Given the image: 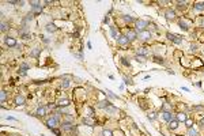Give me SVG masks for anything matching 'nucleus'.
<instances>
[{"instance_id": "nucleus-25", "label": "nucleus", "mask_w": 204, "mask_h": 136, "mask_svg": "<svg viewBox=\"0 0 204 136\" xmlns=\"http://www.w3.org/2000/svg\"><path fill=\"white\" fill-rule=\"evenodd\" d=\"M42 10H44V6H40V7H35V8H33L31 12H33V14H38V12H41Z\"/></svg>"}, {"instance_id": "nucleus-7", "label": "nucleus", "mask_w": 204, "mask_h": 136, "mask_svg": "<svg viewBox=\"0 0 204 136\" xmlns=\"http://www.w3.org/2000/svg\"><path fill=\"white\" fill-rule=\"evenodd\" d=\"M6 45L7 46H11V48L16 46V40L12 38V37H7L6 38Z\"/></svg>"}, {"instance_id": "nucleus-28", "label": "nucleus", "mask_w": 204, "mask_h": 136, "mask_svg": "<svg viewBox=\"0 0 204 136\" xmlns=\"http://www.w3.org/2000/svg\"><path fill=\"white\" fill-rule=\"evenodd\" d=\"M106 112H108V113H117L118 110H117L116 108H113V106L110 105V106H108V108H106Z\"/></svg>"}, {"instance_id": "nucleus-31", "label": "nucleus", "mask_w": 204, "mask_h": 136, "mask_svg": "<svg viewBox=\"0 0 204 136\" xmlns=\"http://www.w3.org/2000/svg\"><path fill=\"white\" fill-rule=\"evenodd\" d=\"M124 83H125V84H129V86L133 84V82H132L131 78H127V76H124Z\"/></svg>"}, {"instance_id": "nucleus-10", "label": "nucleus", "mask_w": 204, "mask_h": 136, "mask_svg": "<svg viewBox=\"0 0 204 136\" xmlns=\"http://www.w3.org/2000/svg\"><path fill=\"white\" fill-rule=\"evenodd\" d=\"M15 105H16V106H22V105H25V98L22 97V95H18V97L15 98Z\"/></svg>"}, {"instance_id": "nucleus-16", "label": "nucleus", "mask_w": 204, "mask_h": 136, "mask_svg": "<svg viewBox=\"0 0 204 136\" xmlns=\"http://www.w3.org/2000/svg\"><path fill=\"white\" fill-rule=\"evenodd\" d=\"M108 106H110V102H109L108 99H103V101H101L98 104V108H101V109H103V108H108Z\"/></svg>"}, {"instance_id": "nucleus-38", "label": "nucleus", "mask_w": 204, "mask_h": 136, "mask_svg": "<svg viewBox=\"0 0 204 136\" xmlns=\"http://www.w3.org/2000/svg\"><path fill=\"white\" fill-rule=\"evenodd\" d=\"M177 4H178V7H180V8H182V7H185L188 4V1H177Z\"/></svg>"}, {"instance_id": "nucleus-41", "label": "nucleus", "mask_w": 204, "mask_h": 136, "mask_svg": "<svg viewBox=\"0 0 204 136\" xmlns=\"http://www.w3.org/2000/svg\"><path fill=\"white\" fill-rule=\"evenodd\" d=\"M154 61L155 63H159V64H163V59H162V57H154Z\"/></svg>"}, {"instance_id": "nucleus-29", "label": "nucleus", "mask_w": 204, "mask_h": 136, "mask_svg": "<svg viewBox=\"0 0 204 136\" xmlns=\"http://www.w3.org/2000/svg\"><path fill=\"white\" fill-rule=\"evenodd\" d=\"M61 87H63V89H68V87H70V80L64 79L63 83H61Z\"/></svg>"}, {"instance_id": "nucleus-9", "label": "nucleus", "mask_w": 204, "mask_h": 136, "mask_svg": "<svg viewBox=\"0 0 204 136\" xmlns=\"http://www.w3.org/2000/svg\"><path fill=\"white\" fill-rule=\"evenodd\" d=\"M45 29H46V31H48V33H55L56 30H57V26H56L55 23H48Z\"/></svg>"}, {"instance_id": "nucleus-1", "label": "nucleus", "mask_w": 204, "mask_h": 136, "mask_svg": "<svg viewBox=\"0 0 204 136\" xmlns=\"http://www.w3.org/2000/svg\"><path fill=\"white\" fill-rule=\"evenodd\" d=\"M46 127L49 128V129H53V128H56L58 125V117H56V116H53V117H50V118H48L46 120Z\"/></svg>"}, {"instance_id": "nucleus-42", "label": "nucleus", "mask_w": 204, "mask_h": 136, "mask_svg": "<svg viewBox=\"0 0 204 136\" xmlns=\"http://www.w3.org/2000/svg\"><path fill=\"white\" fill-rule=\"evenodd\" d=\"M121 63L125 65V67H129V61H128L127 59H121Z\"/></svg>"}, {"instance_id": "nucleus-44", "label": "nucleus", "mask_w": 204, "mask_h": 136, "mask_svg": "<svg viewBox=\"0 0 204 136\" xmlns=\"http://www.w3.org/2000/svg\"><path fill=\"white\" fill-rule=\"evenodd\" d=\"M195 50H197V45H190V52H195Z\"/></svg>"}, {"instance_id": "nucleus-4", "label": "nucleus", "mask_w": 204, "mask_h": 136, "mask_svg": "<svg viewBox=\"0 0 204 136\" xmlns=\"http://www.w3.org/2000/svg\"><path fill=\"white\" fill-rule=\"evenodd\" d=\"M148 26V22L147 21H136V31H143L144 27Z\"/></svg>"}, {"instance_id": "nucleus-20", "label": "nucleus", "mask_w": 204, "mask_h": 136, "mask_svg": "<svg viewBox=\"0 0 204 136\" xmlns=\"http://www.w3.org/2000/svg\"><path fill=\"white\" fill-rule=\"evenodd\" d=\"M57 105H58V106H68V105H70V101H68V99H60V101H58V102H57Z\"/></svg>"}, {"instance_id": "nucleus-15", "label": "nucleus", "mask_w": 204, "mask_h": 136, "mask_svg": "<svg viewBox=\"0 0 204 136\" xmlns=\"http://www.w3.org/2000/svg\"><path fill=\"white\" fill-rule=\"evenodd\" d=\"M29 68H30V65H29V64H26V63H23V64L20 65V69H19L20 74H22V75H26V71L29 69Z\"/></svg>"}, {"instance_id": "nucleus-40", "label": "nucleus", "mask_w": 204, "mask_h": 136, "mask_svg": "<svg viewBox=\"0 0 204 136\" xmlns=\"http://www.w3.org/2000/svg\"><path fill=\"white\" fill-rule=\"evenodd\" d=\"M124 19H125L127 22H133L135 19L132 18V16H129V15H124Z\"/></svg>"}, {"instance_id": "nucleus-32", "label": "nucleus", "mask_w": 204, "mask_h": 136, "mask_svg": "<svg viewBox=\"0 0 204 136\" xmlns=\"http://www.w3.org/2000/svg\"><path fill=\"white\" fill-rule=\"evenodd\" d=\"M185 125H187L188 128H192V125H193V120H190V118H187V121H185Z\"/></svg>"}, {"instance_id": "nucleus-47", "label": "nucleus", "mask_w": 204, "mask_h": 136, "mask_svg": "<svg viewBox=\"0 0 204 136\" xmlns=\"http://www.w3.org/2000/svg\"><path fill=\"white\" fill-rule=\"evenodd\" d=\"M201 122H203V125H204V118H203V120H201Z\"/></svg>"}, {"instance_id": "nucleus-36", "label": "nucleus", "mask_w": 204, "mask_h": 136, "mask_svg": "<svg viewBox=\"0 0 204 136\" xmlns=\"http://www.w3.org/2000/svg\"><path fill=\"white\" fill-rule=\"evenodd\" d=\"M40 52H41V49H34L31 52V56H34V57H37L38 54H40Z\"/></svg>"}, {"instance_id": "nucleus-5", "label": "nucleus", "mask_w": 204, "mask_h": 136, "mask_svg": "<svg viewBox=\"0 0 204 136\" xmlns=\"http://www.w3.org/2000/svg\"><path fill=\"white\" fill-rule=\"evenodd\" d=\"M117 44L122 45V46H124V45H128L129 44L128 37H127V36H118V37H117Z\"/></svg>"}, {"instance_id": "nucleus-6", "label": "nucleus", "mask_w": 204, "mask_h": 136, "mask_svg": "<svg viewBox=\"0 0 204 136\" xmlns=\"http://www.w3.org/2000/svg\"><path fill=\"white\" fill-rule=\"evenodd\" d=\"M127 37H128L129 41H133V40H136V38H137L136 30H128V33H127Z\"/></svg>"}, {"instance_id": "nucleus-45", "label": "nucleus", "mask_w": 204, "mask_h": 136, "mask_svg": "<svg viewBox=\"0 0 204 136\" xmlns=\"http://www.w3.org/2000/svg\"><path fill=\"white\" fill-rule=\"evenodd\" d=\"M193 109L199 110V109H203V106H200V105H197V106H193Z\"/></svg>"}, {"instance_id": "nucleus-11", "label": "nucleus", "mask_w": 204, "mask_h": 136, "mask_svg": "<svg viewBox=\"0 0 204 136\" xmlns=\"http://www.w3.org/2000/svg\"><path fill=\"white\" fill-rule=\"evenodd\" d=\"M178 122H180V121H178L177 118L170 120V121H169V128H170V129H175V128L178 127Z\"/></svg>"}, {"instance_id": "nucleus-12", "label": "nucleus", "mask_w": 204, "mask_h": 136, "mask_svg": "<svg viewBox=\"0 0 204 136\" xmlns=\"http://www.w3.org/2000/svg\"><path fill=\"white\" fill-rule=\"evenodd\" d=\"M61 128H63L64 131H71V132H72L73 131V124H71V122H63Z\"/></svg>"}, {"instance_id": "nucleus-24", "label": "nucleus", "mask_w": 204, "mask_h": 136, "mask_svg": "<svg viewBox=\"0 0 204 136\" xmlns=\"http://www.w3.org/2000/svg\"><path fill=\"white\" fill-rule=\"evenodd\" d=\"M30 6H31V8H35V7H40L41 3L37 1V0H31V1H30Z\"/></svg>"}, {"instance_id": "nucleus-22", "label": "nucleus", "mask_w": 204, "mask_h": 136, "mask_svg": "<svg viewBox=\"0 0 204 136\" xmlns=\"http://www.w3.org/2000/svg\"><path fill=\"white\" fill-rule=\"evenodd\" d=\"M103 94H106V95H108V97H110V98H113V99H117V98H118V97H117V95H116V94H113V93H112V91H110V90H106V91H105V93H103Z\"/></svg>"}, {"instance_id": "nucleus-18", "label": "nucleus", "mask_w": 204, "mask_h": 136, "mask_svg": "<svg viewBox=\"0 0 204 136\" xmlns=\"http://www.w3.org/2000/svg\"><path fill=\"white\" fill-rule=\"evenodd\" d=\"M195 7L196 10H197V11H204V3L203 1H199V3H195Z\"/></svg>"}, {"instance_id": "nucleus-27", "label": "nucleus", "mask_w": 204, "mask_h": 136, "mask_svg": "<svg viewBox=\"0 0 204 136\" xmlns=\"http://www.w3.org/2000/svg\"><path fill=\"white\" fill-rule=\"evenodd\" d=\"M188 133H189V136H197V131L193 128H188Z\"/></svg>"}, {"instance_id": "nucleus-37", "label": "nucleus", "mask_w": 204, "mask_h": 136, "mask_svg": "<svg viewBox=\"0 0 204 136\" xmlns=\"http://www.w3.org/2000/svg\"><path fill=\"white\" fill-rule=\"evenodd\" d=\"M102 136H113V133H112V131L105 129V131H103V135H102Z\"/></svg>"}, {"instance_id": "nucleus-33", "label": "nucleus", "mask_w": 204, "mask_h": 136, "mask_svg": "<svg viewBox=\"0 0 204 136\" xmlns=\"http://www.w3.org/2000/svg\"><path fill=\"white\" fill-rule=\"evenodd\" d=\"M180 27L181 29H184V30H188V25L185 23L184 21H180Z\"/></svg>"}, {"instance_id": "nucleus-35", "label": "nucleus", "mask_w": 204, "mask_h": 136, "mask_svg": "<svg viewBox=\"0 0 204 136\" xmlns=\"http://www.w3.org/2000/svg\"><path fill=\"white\" fill-rule=\"evenodd\" d=\"M6 99H7L6 91H1V104H4V102H6Z\"/></svg>"}, {"instance_id": "nucleus-8", "label": "nucleus", "mask_w": 204, "mask_h": 136, "mask_svg": "<svg viewBox=\"0 0 204 136\" xmlns=\"http://www.w3.org/2000/svg\"><path fill=\"white\" fill-rule=\"evenodd\" d=\"M165 16H166L167 21H173V19H175V12L172 11V10H167V11L165 12Z\"/></svg>"}, {"instance_id": "nucleus-43", "label": "nucleus", "mask_w": 204, "mask_h": 136, "mask_svg": "<svg viewBox=\"0 0 204 136\" xmlns=\"http://www.w3.org/2000/svg\"><path fill=\"white\" fill-rule=\"evenodd\" d=\"M50 131H52V132H53V133H56V135H57V136H61V133H60V131H58V129H57V128H53V129H50Z\"/></svg>"}, {"instance_id": "nucleus-39", "label": "nucleus", "mask_w": 204, "mask_h": 136, "mask_svg": "<svg viewBox=\"0 0 204 136\" xmlns=\"http://www.w3.org/2000/svg\"><path fill=\"white\" fill-rule=\"evenodd\" d=\"M7 29H8V23H6V22H3V23H1V31H6Z\"/></svg>"}, {"instance_id": "nucleus-13", "label": "nucleus", "mask_w": 204, "mask_h": 136, "mask_svg": "<svg viewBox=\"0 0 204 136\" xmlns=\"http://www.w3.org/2000/svg\"><path fill=\"white\" fill-rule=\"evenodd\" d=\"M82 122L86 124V125H88V127H94V121H93V118H90V117H83Z\"/></svg>"}, {"instance_id": "nucleus-14", "label": "nucleus", "mask_w": 204, "mask_h": 136, "mask_svg": "<svg viewBox=\"0 0 204 136\" xmlns=\"http://www.w3.org/2000/svg\"><path fill=\"white\" fill-rule=\"evenodd\" d=\"M45 113H46V106H41L37 109V113L35 114L38 116V117H42V116H45Z\"/></svg>"}, {"instance_id": "nucleus-23", "label": "nucleus", "mask_w": 204, "mask_h": 136, "mask_svg": "<svg viewBox=\"0 0 204 136\" xmlns=\"http://www.w3.org/2000/svg\"><path fill=\"white\" fill-rule=\"evenodd\" d=\"M136 61L137 63H142V64H143V63H146V56H140V54H137V56H136Z\"/></svg>"}, {"instance_id": "nucleus-30", "label": "nucleus", "mask_w": 204, "mask_h": 136, "mask_svg": "<svg viewBox=\"0 0 204 136\" xmlns=\"http://www.w3.org/2000/svg\"><path fill=\"white\" fill-rule=\"evenodd\" d=\"M110 33H112V37H113V38H116V40H117V37H118V36H117L116 27H113V26H112V27H110Z\"/></svg>"}, {"instance_id": "nucleus-34", "label": "nucleus", "mask_w": 204, "mask_h": 136, "mask_svg": "<svg viewBox=\"0 0 204 136\" xmlns=\"http://www.w3.org/2000/svg\"><path fill=\"white\" fill-rule=\"evenodd\" d=\"M65 122H71V124H72L73 122V117L72 116H65Z\"/></svg>"}, {"instance_id": "nucleus-46", "label": "nucleus", "mask_w": 204, "mask_h": 136, "mask_svg": "<svg viewBox=\"0 0 204 136\" xmlns=\"http://www.w3.org/2000/svg\"><path fill=\"white\" fill-rule=\"evenodd\" d=\"M201 25H203V27H204V19H203V22H201Z\"/></svg>"}, {"instance_id": "nucleus-21", "label": "nucleus", "mask_w": 204, "mask_h": 136, "mask_svg": "<svg viewBox=\"0 0 204 136\" xmlns=\"http://www.w3.org/2000/svg\"><path fill=\"white\" fill-rule=\"evenodd\" d=\"M137 54H140V56H146L147 54V49L146 48H139V49H137Z\"/></svg>"}, {"instance_id": "nucleus-17", "label": "nucleus", "mask_w": 204, "mask_h": 136, "mask_svg": "<svg viewBox=\"0 0 204 136\" xmlns=\"http://www.w3.org/2000/svg\"><path fill=\"white\" fill-rule=\"evenodd\" d=\"M187 118H188V116L185 114V113H178V114H177V120H178V121H184V122H185V121H187Z\"/></svg>"}, {"instance_id": "nucleus-26", "label": "nucleus", "mask_w": 204, "mask_h": 136, "mask_svg": "<svg viewBox=\"0 0 204 136\" xmlns=\"http://www.w3.org/2000/svg\"><path fill=\"white\" fill-rule=\"evenodd\" d=\"M147 118H148V120H155V118H157V113L155 112H151V113H148V114H147Z\"/></svg>"}, {"instance_id": "nucleus-19", "label": "nucleus", "mask_w": 204, "mask_h": 136, "mask_svg": "<svg viewBox=\"0 0 204 136\" xmlns=\"http://www.w3.org/2000/svg\"><path fill=\"white\" fill-rule=\"evenodd\" d=\"M162 116H163V118H165L166 121H170V120H173V116H172V113H170V112H163Z\"/></svg>"}, {"instance_id": "nucleus-2", "label": "nucleus", "mask_w": 204, "mask_h": 136, "mask_svg": "<svg viewBox=\"0 0 204 136\" xmlns=\"http://www.w3.org/2000/svg\"><path fill=\"white\" fill-rule=\"evenodd\" d=\"M166 37H167V40H169V41L174 42V44H182V38H181V37H178V36H175V34H173V33H167Z\"/></svg>"}, {"instance_id": "nucleus-3", "label": "nucleus", "mask_w": 204, "mask_h": 136, "mask_svg": "<svg viewBox=\"0 0 204 136\" xmlns=\"http://www.w3.org/2000/svg\"><path fill=\"white\" fill-rule=\"evenodd\" d=\"M139 38L143 40V41H150V40H151V33L147 31V30L139 31Z\"/></svg>"}]
</instances>
